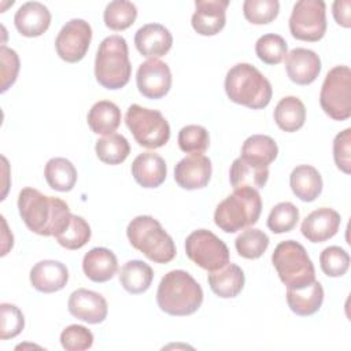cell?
I'll return each instance as SVG.
<instances>
[{
  "mask_svg": "<svg viewBox=\"0 0 351 351\" xmlns=\"http://www.w3.org/2000/svg\"><path fill=\"white\" fill-rule=\"evenodd\" d=\"M60 344L66 351L88 350L93 344V333L84 325H69L60 333Z\"/></svg>",
  "mask_w": 351,
  "mask_h": 351,
  "instance_id": "7bdbcfd3",
  "label": "cell"
},
{
  "mask_svg": "<svg viewBox=\"0 0 351 351\" xmlns=\"http://www.w3.org/2000/svg\"><path fill=\"white\" fill-rule=\"evenodd\" d=\"M211 291L223 299L236 298L244 288L245 277L241 267L234 263H228L223 267L210 271L207 277Z\"/></svg>",
  "mask_w": 351,
  "mask_h": 351,
  "instance_id": "484cf974",
  "label": "cell"
},
{
  "mask_svg": "<svg viewBox=\"0 0 351 351\" xmlns=\"http://www.w3.org/2000/svg\"><path fill=\"white\" fill-rule=\"evenodd\" d=\"M225 92L233 103L261 110L270 103L273 88L255 66L237 63L226 73Z\"/></svg>",
  "mask_w": 351,
  "mask_h": 351,
  "instance_id": "3957f363",
  "label": "cell"
},
{
  "mask_svg": "<svg viewBox=\"0 0 351 351\" xmlns=\"http://www.w3.org/2000/svg\"><path fill=\"white\" fill-rule=\"evenodd\" d=\"M25 328L22 311L11 303L0 304V339L8 340L16 337Z\"/></svg>",
  "mask_w": 351,
  "mask_h": 351,
  "instance_id": "b9f144b4",
  "label": "cell"
},
{
  "mask_svg": "<svg viewBox=\"0 0 351 351\" xmlns=\"http://www.w3.org/2000/svg\"><path fill=\"white\" fill-rule=\"evenodd\" d=\"M322 302L324 288L317 280L299 288H287V303L296 315H313L321 308Z\"/></svg>",
  "mask_w": 351,
  "mask_h": 351,
  "instance_id": "cb8c5ba5",
  "label": "cell"
},
{
  "mask_svg": "<svg viewBox=\"0 0 351 351\" xmlns=\"http://www.w3.org/2000/svg\"><path fill=\"white\" fill-rule=\"evenodd\" d=\"M178 145L186 154H203L210 145V136L204 126L186 125L178 132Z\"/></svg>",
  "mask_w": 351,
  "mask_h": 351,
  "instance_id": "f35d334b",
  "label": "cell"
},
{
  "mask_svg": "<svg viewBox=\"0 0 351 351\" xmlns=\"http://www.w3.org/2000/svg\"><path fill=\"white\" fill-rule=\"evenodd\" d=\"M289 185L293 195L302 202H314L322 192L321 174L310 165L296 166L289 176Z\"/></svg>",
  "mask_w": 351,
  "mask_h": 351,
  "instance_id": "4316f807",
  "label": "cell"
},
{
  "mask_svg": "<svg viewBox=\"0 0 351 351\" xmlns=\"http://www.w3.org/2000/svg\"><path fill=\"white\" fill-rule=\"evenodd\" d=\"M121 110L110 100L96 101L86 117L90 130L96 134H112L121 123Z\"/></svg>",
  "mask_w": 351,
  "mask_h": 351,
  "instance_id": "83f0119b",
  "label": "cell"
},
{
  "mask_svg": "<svg viewBox=\"0 0 351 351\" xmlns=\"http://www.w3.org/2000/svg\"><path fill=\"white\" fill-rule=\"evenodd\" d=\"M274 121L277 126L287 133L299 130L306 121V107L303 101L296 96L282 97L274 108Z\"/></svg>",
  "mask_w": 351,
  "mask_h": 351,
  "instance_id": "f546056e",
  "label": "cell"
},
{
  "mask_svg": "<svg viewBox=\"0 0 351 351\" xmlns=\"http://www.w3.org/2000/svg\"><path fill=\"white\" fill-rule=\"evenodd\" d=\"M138 92L147 99H162L171 88L170 67L160 59H147L136 73Z\"/></svg>",
  "mask_w": 351,
  "mask_h": 351,
  "instance_id": "4fadbf2b",
  "label": "cell"
},
{
  "mask_svg": "<svg viewBox=\"0 0 351 351\" xmlns=\"http://www.w3.org/2000/svg\"><path fill=\"white\" fill-rule=\"evenodd\" d=\"M229 0H196L191 23L200 36H215L226 23Z\"/></svg>",
  "mask_w": 351,
  "mask_h": 351,
  "instance_id": "9a60e30c",
  "label": "cell"
},
{
  "mask_svg": "<svg viewBox=\"0 0 351 351\" xmlns=\"http://www.w3.org/2000/svg\"><path fill=\"white\" fill-rule=\"evenodd\" d=\"M0 59H1V92H5L15 81L19 73V56L18 53L5 47H0Z\"/></svg>",
  "mask_w": 351,
  "mask_h": 351,
  "instance_id": "f6af8a7d",
  "label": "cell"
},
{
  "mask_svg": "<svg viewBox=\"0 0 351 351\" xmlns=\"http://www.w3.org/2000/svg\"><path fill=\"white\" fill-rule=\"evenodd\" d=\"M95 151L97 158L107 165H119L130 154L129 141L118 133L104 136L96 141Z\"/></svg>",
  "mask_w": 351,
  "mask_h": 351,
  "instance_id": "d6a6232c",
  "label": "cell"
},
{
  "mask_svg": "<svg viewBox=\"0 0 351 351\" xmlns=\"http://www.w3.org/2000/svg\"><path fill=\"white\" fill-rule=\"evenodd\" d=\"M341 223L340 214L329 207H321L310 213L302 222V234L311 243H322L332 239Z\"/></svg>",
  "mask_w": 351,
  "mask_h": 351,
  "instance_id": "e0dca14e",
  "label": "cell"
},
{
  "mask_svg": "<svg viewBox=\"0 0 351 351\" xmlns=\"http://www.w3.org/2000/svg\"><path fill=\"white\" fill-rule=\"evenodd\" d=\"M130 74L132 64L126 40L118 34L106 37L100 43L95 58L96 81L103 88L115 90L129 82Z\"/></svg>",
  "mask_w": 351,
  "mask_h": 351,
  "instance_id": "277c9868",
  "label": "cell"
},
{
  "mask_svg": "<svg viewBox=\"0 0 351 351\" xmlns=\"http://www.w3.org/2000/svg\"><path fill=\"white\" fill-rule=\"evenodd\" d=\"M213 173L211 160L203 154H191L174 167V180L182 189L195 191L207 186Z\"/></svg>",
  "mask_w": 351,
  "mask_h": 351,
  "instance_id": "5bb4252c",
  "label": "cell"
},
{
  "mask_svg": "<svg viewBox=\"0 0 351 351\" xmlns=\"http://www.w3.org/2000/svg\"><path fill=\"white\" fill-rule=\"evenodd\" d=\"M44 177L52 189L69 192L77 182V170L69 159L52 158L45 165Z\"/></svg>",
  "mask_w": 351,
  "mask_h": 351,
  "instance_id": "4dcf8cb0",
  "label": "cell"
},
{
  "mask_svg": "<svg viewBox=\"0 0 351 351\" xmlns=\"http://www.w3.org/2000/svg\"><path fill=\"white\" fill-rule=\"evenodd\" d=\"M271 262L287 288H299L315 280V269L306 248L295 240L277 244Z\"/></svg>",
  "mask_w": 351,
  "mask_h": 351,
  "instance_id": "52a82bcc",
  "label": "cell"
},
{
  "mask_svg": "<svg viewBox=\"0 0 351 351\" xmlns=\"http://www.w3.org/2000/svg\"><path fill=\"white\" fill-rule=\"evenodd\" d=\"M319 265L328 277H341L350 267V255L341 247H326L319 255Z\"/></svg>",
  "mask_w": 351,
  "mask_h": 351,
  "instance_id": "60d3db41",
  "label": "cell"
},
{
  "mask_svg": "<svg viewBox=\"0 0 351 351\" xmlns=\"http://www.w3.org/2000/svg\"><path fill=\"white\" fill-rule=\"evenodd\" d=\"M154 280L151 266L143 261L133 259L126 262L119 271V282L123 289L132 295L145 292Z\"/></svg>",
  "mask_w": 351,
  "mask_h": 351,
  "instance_id": "f1b7e54d",
  "label": "cell"
},
{
  "mask_svg": "<svg viewBox=\"0 0 351 351\" xmlns=\"http://www.w3.org/2000/svg\"><path fill=\"white\" fill-rule=\"evenodd\" d=\"M92 40L90 25L80 18L70 19L63 25L55 38L59 58L67 63H77L86 55Z\"/></svg>",
  "mask_w": 351,
  "mask_h": 351,
  "instance_id": "7c38bea8",
  "label": "cell"
},
{
  "mask_svg": "<svg viewBox=\"0 0 351 351\" xmlns=\"http://www.w3.org/2000/svg\"><path fill=\"white\" fill-rule=\"evenodd\" d=\"M69 313L88 324H100L107 318L108 306L106 299L90 289L80 288L71 292L67 302Z\"/></svg>",
  "mask_w": 351,
  "mask_h": 351,
  "instance_id": "2e32d148",
  "label": "cell"
},
{
  "mask_svg": "<svg viewBox=\"0 0 351 351\" xmlns=\"http://www.w3.org/2000/svg\"><path fill=\"white\" fill-rule=\"evenodd\" d=\"M126 236L136 250L155 263H169L177 254L171 236L151 215L133 218L126 228Z\"/></svg>",
  "mask_w": 351,
  "mask_h": 351,
  "instance_id": "5b68a950",
  "label": "cell"
},
{
  "mask_svg": "<svg viewBox=\"0 0 351 351\" xmlns=\"http://www.w3.org/2000/svg\"><path fill=\"white\" fill-rule=\"evenodd\" d=\"M277 155L278 147L270 136L252 134L243 143L240 156L269 167V165L277 158Z\"/></svg>",
  "mask_w": 351,
  "mask_h": 351,
  "instance_id": "1f68e13d",
  "label": "cell"
},
{
  "mask_svg": "<svg viewBox=\"0 0 351 351\" xmlns=\"http://www.w3.org/2000/svg\"><path fill=\"white\" fill-rule=\"evenodd\" d=\"M326 5L322 0L296 1L289 16V32L300 41L315 43L326 33Z\"/></svg>",
  "mask_w": 351,
  "mask_h": 351,
  "instance_id": "8fae6325",
  "label": "cell"
},
{
  "mask_svg": "<svg viewBox=\"0 0 351 351\" xmlns=\"http://www.w3.org/2000/svg\"><path fill=\"white\" fill-rule=\"evenodd\" d=\"M280 11L277 0H245L243 3V14L245 19L254 25H266L274 21Z\"/></svg>",
  "mask_w": 351,
  "mask_h": 351,
  "instance_id": "ab89813d",
  "label": "cell"
},
{
  "mask_svg": "<svg viewBox=\"0 0 351 351\" xmlns=\"http://www.w3.org/2000/svg\"><path fill=\"white\" fill-rule=\"evenodd\" d=\"M134 45L143 56L158 59L170 51L173 36L169 29L160 23H147L136 32Z\"/></svg>",
  "mask_w": 351,
  "mask_h": 351,
  "instance_id": "d6986e66",
  "label": "cell"
},
{
  "mask_svg": "<svg viewBox=\"0 0 351 351\" xmlns=\"http://www.w3.org/2000/svg\"><path fill=\"white\" fill-rule=\"evenodd\" d=\"M125 123L136 143L144 148H160L170 138V125L158 110L132 104L126 111Z\"/></svg>",
  "mask_w": 351,
  "mask_h": 351,
  "instance_id": "ba28073f",
  "label": "cell"
},
{
  "mask_svg": "<svg viewBox=\"0 0 351 351\" xmlns=\"http://www.w3.org/2000/svg\"><path fill=\"white\" fill-rule=\"evenodd\" d=\"M350 7H351L350 0H336L333 3L332 12H333V18H335L337 25H340L343 27H350L351 26Z\"/></svg>",
  "mask_w": 351,
  "mask_h": 351,
  "instance_id": "bcb514c9",
  "label": "cell"
},
{
  "mask_svg": "<svg viewBox=\"0 0 351 351\" xmlns=\"http://www.w3.org/2000/svg\"><path fill=\"white\" fill-rule=\"evenodd\" d=\"M285 70L292 82L308 85L317 80L321 71V59L311 49L295 48L285 56Z\"/></svg>",
  "mask_w": 351,
  "mask_h": 351,
  "instance_id": "ac0fdd59",
  "label": "cell"
},
{
  "mask_svg": "<svg viewBox=\"0 0 351 351\" xmlns=\"http://www.w3.org/2000/svg\"><path fill=\"white\" fill-rule=\"evenodd\" d=\"M14 23L19 34L25 37H38L48 30L51 12L40 1H27L15 12Z\"/></svg>",
  "mask_w": 351,
  "mask_h": 351,
  "instance_id": "44dd1931",
  "label": "cell"
},
{
  "mask_svg": "<svg viewBox=\"0 0 351 351\" xmlns=\"http://www.w3.org/2000/svg\"><path fill=\"white\" fill-rule=\"evenodd\" d=\"M319 104L324 112L335 121L351 117V70L348 66H335L322 82Z\"/></svg>",
  "mask_w": 351,
  "mask_h": 351,
  "instance_id": "9c48e42d",
  "label": "cell"
},
{
  "mask_svg": "<svg viewBox=\"0 0 351 351\" xmlns=\"http://www.w3.org/2000/svg\"><path fill=\"white\" fill-rule=\"evenodd\" d=\"M82 270L93 282H106L117 274L118 261L111 250L95 247L84 255Z\"/></svg>",
  "mask_w": 351,
  "mask_h": 351,
  "instance_id": "603a6c76",
  "label": "cell"
},
{
  "mask_svg": "<svg viewBox=\"0 0 351 351\" xmlns=\"http://www.w3.org/2000/svg\"><path fill=\"white\" fill-rule=\"evenodd\" d=\"M156 303L169 315H191L203 303V289L188 271L171 270L159 282Z\"/></svg>",
  "mask_w": 351,
  "mask_h": 351,
  "instance_id": "7a4b0ae2",
  "label": "cell"
},
{
  "mask_svg": "<svg viewBox=\"0 0 351 351\" xmlns=\"http://www.w3.org/2000/svg\"><path fill=\"white\" fill-rule=\"evenodd\" d=\"M132 176L143 188H156L162 185L167 176L165 159L155 152H143L132 163Z\"/></svg>",
  "mask_w": 351,
  "mask_h": 351,
  "instance_id": "7402d4cb",
  "label": "cell"
},
{
  "mask_svg": "<svg viewBox=\"0 0 351 351\" xmlns=\"http://www.w3.org/2000/svg\"><path fill=\"white\" fill-rule=\"evenodd\" d=\"M186 256L207 271H214L229 263L228 245L207 229L193 230L185 240Z\"/></svg>",
  "mask_w": 351,
  "mask_h": 351,
  "instance_id": "30bf717a",
  "label": "cell"
},
{
  "mask_svg": "<svg viewBox=\"0 0 351 351\" xmlns=\"http://www.w3.org/2000/svg\"><path fill=\"white\" fill-rule=\"evenodd\" d=\"M18 210L27 229L45 237L56 236L62 232L71 217L66 202L47 196L30 186L19 192Z\"/></svg>",
  "mask_w": 351,
  "mask_h": 351,
  "instance_id": "6da1fadb",
  "label": "cell"
},
{
  "mask_svg": "<svg viewBox=\"0 0 351 351\" xmlns=\"http://www.w3.org/2000/svg\"><path fill=\"white\" fill-rule=\"evenodd\" d=\"M333 159L339 170L346 174L351 173V129L347 128L333 140Z\"/></svg>",
  "mask_w": 351,
  "mask_h": 351,
  "instance_id": "ee69618b",
  "label": "cell"
},
{
  "mask_svg": "<svg viewBox=\"0 0 351 351\" xmlns=\"http://www.w3.org/2000/svg\"><path fill=\"white\" fill-rule=\"evenodd\" d=\"M269 241L270 240L263 230L248 228L236 237L234 247L240 256L245 259H258L267 250Z\"/></svg>",
  "mask_w": 351,
  "mask_h": 351,
  "instance_id": "d590c367",
  "label": "cell"
},
{
  "mask_svg": "<svg viewBox=\"0 0 351 351\" xmlns=\"http://www.w3.org/2000/svg\"><path fill=\"white\" fill-rule=\"evenodd\" d=\"M269 178V167L258 165L250 159L239 156L233 160L229 171V180L233 189L239 188H263Z\"/></svg>",
  "mask_w": 351,
  "mask_h": 351,
  "instance_id": "d4e9b609",
  "label": "cell"
},
{
  "mask_svg": "<svg viewBox=\"0 0 351 351\" xmlns=\"http://www.w3.org/2000/svg\"><path fill=\"white\" fill-rule=\"evenodd\" d=\"M69 281V270L59 261L44 259L30 270V284L43 293H52L63 289Z\"/></svg>",
  "mask_w": 351,
  "mask_h": 351,
  "instance_id": "ffe728a7",
  "label": "cell"
},
{
  "mask_svg": "<svg viewBox=\"0 0 351 351\" xmlns=\"http://www.w3.org/2000/svg\"><path fill=\"white\" fill-rule=\"evenodd\" d=\"M299 221V210L291 202H281L276 204L269 217H267V228L273 233H287L291 232Z\"/></svg>",
  "mask_w": 351,
  "mask_h": 351,
  "instance_id": "74e56055",
  "label": "cell"
},
{
  "mask_svg": "<svg viewBox=\"0 0 351 351\" xmlns=\"http://www.w3.org/2000/svg\"><path fill=\"white\" fill-rule=\"evenodd\" d=\"M92 230L89 223L80 215L71 214L66 228L59 232L55 239L66 250H80L90 239Z\"/></svg>",
  "mask_w": 351,
  "mask_h": 351,
  "instance_id": "e575fe53",
  "label": "cell"
},
{
  "mask_svg": "<svg viewBox=\"0 0 351 351\" xmlns=\"http://www.w3.org/2000/svg\"><path fill=\"white\" fill-rule=\"evenodd\" d=\"M137 18V8L132 1L114 0L106 5L103 19L108 29L121 32L130 27Z\"/></svg>",
  "mask_w": 351,
  "mask_h": 351,
  "instance_id": "836d02e7",
  "label": "cell"
},
{
  "mask_svg": "<svg viewBox=\"0 0 351 351\" xmlns=\"http://www.w3.org/2000/svg\"><path fill=\"white\" fill-rule=\"evenodd\" d=\"M256 56L266 64H278L288 53L287 41L274 33L261 36L255 43Z\"/></svg>",
  "mask_w": 351,
  "mask_h": 351,
  "instance_id": "8d00e7d4",
  "label": "cell"
},
{
  "mask_svg": "<svg viewBox=\"0 0 351 351\" xmlns=\"http://www.w3.org/2000/svg\"><path fill=\"white\" fill-rule=\"evenodd\" d=\"M262 211V199L254 188H239L225 197L215 208L214 222L226 232L234 233L258 222Z\"/></svg>",
  "mask_w": 351,
  "mask_h": 351,
  "instance_id": "8992f818",
  "label": "cell"
}]
</instances>
